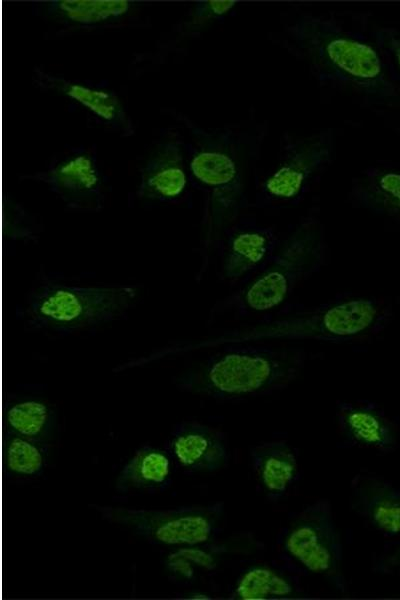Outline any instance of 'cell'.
<instances>
[{
    "label": "cell",
    "mask_w": 400,
    "mask_h": 600,
    "mask_svg": "<svg viewBox=\"0 0 400 600\" xmlns=\"http://www.w3.org/2000/svg\"><path fill=\"white\" fill-rule=\"evenodd\" d=\"M279 242L275 233L266 227L245 225L232 232L225 245L222 273L238 280L259 271L273 256Z\"/></svg>",
    "instance_id": "cell-13"
},
{
    "label": "cell",
    "mask_w": 400,
    "mask_h": 600,
    "mask_svg": "<svg viewBox=\"0 0 400 600\" xmlns=\"http://www.w3.org/2000/svg\"><path fill=\"white\" fill-rule=\"evenodd\" d=\"M166 567L168 571L185 580H191L194 576V565L175 551L168 555Z\"/></svg>",
    "instance_id": "cell-26"
},
{
    "label": "cell",
    "mask_w": 400,
    "mask_h": 600,
    "mask_svg": "<svg viewBox=\"0 0 400 600\" xmlns=\"http://www.w3.org/2000/svg\"><path fill=\"white\" fill-rule=\"evenodd\" d=\"M100 517L128 528L153 544L194 546L208 542L220 531L224 503L175 508H132L90 505Z\"/></svg>",
    "instance_id": "cell-6"
},
{
    "label": "cell",
    "mask_w": 400,
    "mask_h": 600,
    "mask_svg": "<svg viewBox=\"0 0 400 600\" xmlns=\"http://www.w3.org/2000/svg\"><path fill=\"white\" fill-rule=\"evenodd\" d=\"M325 251L321 229L314 222L300 224L239 292V309L266 312L283 304L301 280L321 268Z\"/></svg>",
    "instance_id": "cell-5"
},
{
    "label": "cell",
    "mask_w": 400,
    "mask_h": 600,
    "mask_svg": "<svg viewBox=\"0 0 400 600\" xmlns=\"http://www.w3.org/2000/svg\"><path fill=\"white\" fill-rule=\"evenodd\" d=\"M352 507L384 536L400 535V489L379 476L358 474L351 482Z\"/></svg>",
    "instance_id": "cell-10"
},
{
    "label": "cell",
    "mask_w": 400,
    "mask_h": 600,
    "mask_svg": "<svg viewBox=\"0 0 400 600\" xmlns=\"http://www.w3.org/2000/svg\"><path fill=\"white\" fill-rule=\"evenodd\" d=\"M382 565L400 571V542L394 547L392 552L385 556Z\"/></svg>",
    "instance_id": "cell-28"
},
{
    "label": "cell",
    "mask_w": 400,
    "mask_h": 600,
    "mask_svg": "<svg viewBox=\"0 0 400 600\" xmlns=\"http://www.w3.org/2000/svg\"><path fill=\"white\" fill-rule=\"evenodd\" d=\"M331 139L321 134L296 148L284 164L265 183L267 193L275 198L290 199L302 190L309 176L331 153Z\"/></svg>",
    "instance_id": "cell-15"
},
{
    "label": "cell",
    "mask_w": 400,
    "mask_h": 600,
    "mask_svg": "<svg viewBox=\"0 0 400 600\" xmlns=\"http://www.w3.org/2000/svg\"><path fill=\"white\" fill-rule=\"evenodd\" d=\"M136 298L128 285L80 286L48 281L32 289L17 308L28 328L70 333L125 315Z\"/></svg>",
    "instance_id": "cell-3"
},
{
    "label": "cell",
    "mask_w": 400,
    "mask_h": 600,
    "mask_svg": "<svg viewBox=\"0 0 400 600\" xmlns=\"http://www.w3.org/2000/svg\"><path fill=\"white\" fill-rule=\"evenodd\" d=\"M287 578L265 566L246 570L237 580L233 597L240 600L287 597L293 593Z\"/></svg>",
    "instance_id": "cell-21"
},
{
    "label": "cell",
    "mask_w": 400,
    "mask_h": 600,
    "mask_svg": "<svg viewBox=\"0 0 400 600\" xmlns=\"http://www.w3.org/2000/svg\"><path fill=\"white\" fill-rule=\"evenodd\" d=\"M35 82L44 89L55 91L78 103L101 122L125 135L134 131L132 122L119 97L98 85L83 83L35 71Z\"/></svg>",
    "instance_id": "cell-11"
},
{
    "label": "cell",
    "mask_w": 400,
    "mask_h": 600,
    "mask_svg": "<svg viewBox=\"0 0 400 600\" xmlns=\"http://www.w3.org/2000/svg\"><path fill=\"white\" fill-rule=\"evenodd\" d=\"M235 5L234 1H204L195 5L192 13L191 23L201 25L205 21L222 16L230 11Z\"/></svg>",
    "instance_id": "cell-24"
},
{
    "label": "cell",
    "mask_w": 400,
    "mask_h": 600,
    "mask_svg": "<svg viewBox=\"0 0 400 600\" xmlns=\"http://www.w3.org/2000/svg\"><path fill=\"white\" fill-rule=\"evenodd\" d=\"M175 552L188 559L194 566H199L206 570H213L216 567L214 556L208 551L197 547V545L182 547Z\"/></svg>",
    "instance_id": "cell-25"
},
{
    "label": "cell",
    "mask_w": 400,
    "mask_h": 600,
    "mask_svg": "<svg viewBox=\"0 0 400 600\" xmlns=\"http://www.w3.org/2000/svg\"><path fill=\"white\" fill-rule=\"evenodd\" d=\"M189 168L194 179L211 191L217 201H222L229 193L237 177L233 159L213 148L198 151L191 159Z\"/></svg>",
    "instance_id": "cell-19"
},
{
    "label": "cell",
    "mask_w": 400,
    "mask_h": 600,
    "mask_svg": "<svg viewBox=\"0 0 400 600\" xmlns=\"http://www.w3.org/2000/svg\"><path fill=\"white\" fill-rule=\"evenodd\" d=\"M187 175L183 151L179 141L170 139L161 143L142 170L137 191L139 198L173 202L184 193Z\"/></svg>",
    "instance_id": "cell-12"
},
{
    "label": "cell",
    "mask_w": 400,
    "mask_h": 600,
    "mask_svg": "<svg viewBox=\"0 0 400 600\" xmlns=\"http://www.w3.org/2000/svg\"><path fill=\"white\" fill-rule=\"evenodd\" d=\"M130 7L131 3L126 0H61L47 5L50 14L78 25H95L117 19Z\"/></svg>",
    "instance_id": "cell-20"
},
{
    "label": "cell",
    "mask_w": 400,
    "mask_h": 600,
    "mask_svg": "<svg viewBox=\"0 0 400 600\" xmlns=\"http://www.w3.org/2000/svg\"><path fill=\"white\" fill-rule=\"evenodd\" d=\"M283 545L286 553L305 570L341 584L343 550L328 500L319 499L300 511L290 523Z\"/></svg>",
    "instance_id": "cell-7"
},
{
    "label": "cell",
    "mask_w": 400,
    "mask_h": 600,
    "mask_svg": "<svg viewBox=\"0 0 400 600\" xmlns=\"http://www.w3.org/2000/svg\"><path fill=\"white\" fill-rule=\"evenodd\" d=\"M300 349L232 343L179 379L180 387L221 399L259 395L281 389L304 365Z\"/></svg>",
    "instance_id": "cell-1"
},
{
    "label": "cell",
    "mask_w": 400,
    "mask_h": 600,
    "mask_svg": "<svg viewBox=\"0 0 400 600\" xmlns=\"http://www.w3.org/2000/svg\"><path fill=\"white\" fill-rule=\"evenodd\" d=\"M172 461L166 450L141 446L121 469L115 484L116 491L124 494L166 488L171 482Z\"/></svg>",
    "instance_id": "cell-17"
},
{
    "label": "cell",
    "mask_w": 400,
    "mask_h": 600,
    "mask_svg": "<svg viewBox=\"0 0 400 600\" xmlns=\"http://www.w3.org/2000/svg\"><path fill=\"white\" fill-rule=\"evenodd\" d=\"M36 178L46 183L71 209L98 211L103 206V175L94 155L86 150L64 154Z\"/></svg>",
    "instance_id": "cell-8"
},
{
    "label": "cell",
    "mask_w": 400,
    "mask_h": 600,
    "mask_svg": "<svg viewBox=\"0 0 400 600\" xmlns=\"http://www.w3.org/2000/svg\"><path fill=\"white\" fill-rule=\"evenodd\" d=\"M251 465L263 490L271 499L283 497L298 479V462L293 449L281 441L255 446Z\"/></svg>",
    "instance_id": "cell-16"
},
{
    "label": "cell",
    "mask_w": 400,
    "mask_h": 600,
    "mask_svg": "<svg viewBox=\"0 0 400 600\" xmlns=\"http://www.w3.org/2000/svg\"><path fill=\"white\" fill-rule=\"evenodd\" d=\"M337 417L343 435L354 444L383 451L397 444L394 426L372 402H339Z\"/></svg>",
    "instance_id": "cell-14"
},
{
    "label": "cell",
    "mask_w": 400,
    "mask_h": 600,
    "mask_svg": "<svg viewBox=\"0 0 400 600\" xmlns=\"http://www.w3.org/2000/svg\"><path fill=\"white\" fill-rule=\"evenodd\" d=\"M383 317L377 302L350 298L281 315L236 332L228 339L231 343L268 339L347 341L377 331Z\"/></svg>",
    "instance_id": "cell-4"
},
{
    "label": "cell",
    "mask_w": 400,
    "mask_h": 600,
    "mask_svg": "<svg viewBox=\"0 0 400 600\" xmlns=\"http://www.w3.org/2000/svg\"><path fill=\"white\" fill-rule=\"evenodd\" d=\"M355 193L364 207L400 215V173L373 172Z\"/></svg>",
    "instance_id": "cell-23"
},
{
    "label": "cell",
    "mask_w": 400,
    "mask_h": 600,
    "mask_svg": "<svg viewBox=\"0 0 400 600\" xmlns=\"http://www.w3.org/2000/svg\"><path fill=\"white\" fill-rule=\"evenodd\" d=\"M378 41L390 52L400 70V35L391 30L379 31Z\"/></svg>",
    "instance_id": "cell-27"
},
{
    "label": "cell",
    "mask_w": 400,
    "mask_h": 600,
    "mask_svg": "<svg viewBox=\"0 0 400 600\" xmlns=\"http://www.w3.org/2000/svg\"><path fill=\"white\" fill-rule=\"evenodd\" d=\"M288 34L323 78L371 96L395 95L377 51L346 33L336 21L304 15L288 27Z\"/></svg>",
    "instance_id": "cell-2"
},
{
    "label": "cell",
    "mask_w": 400,
    "mask_h": 600,
    "mask_svg": "<svg viewBox=\"0 0 400 600\" xmlns=\"http://www.w3.org/2000/svg\"><path fill=\"white\" fill-rule=\"evenodd\" d=\"M165 450L179 466L194 472H214L229 458L224 435L197 421H182L172 429Z\"/></svg>",
    "instance_id": "cell-9"
},
{
    "label": "cell",
    "mask_w": 400,
    "mask_h": 600,
    "mask_svg": "<svg viewBox=\"0 0 400 600\" xmlns=\"http://www.w3.org/2000/svg\"><path fill=\"white\" fill-rule=\"evenodd\" d=\"M4 420L9 432L37 442L52 438L57 425L54 409L35 398L17 399L9 403Z\"/></svg>",
    "instance_id": "cell-18"
},
{
    "label": "cell",
    "mask_w": 400,
    "mask_h": 600,
    "mask_svg": "<svg viewBox=\"0 0 400 600\" xmlns=\"http://www.w3.org/2000/svg\"><path fill=\"white\" fill-rule=\"evenodd\" d=\"M191 598H194V599H209L210 597H208L206 595H202V594H192Z\"/></svg>",
    "instance_id": "cell-29"
},
{
    "label": "cell",
    "mask_w": 400,
    "mask_h": 600,
    "mask_svg": "<svg viewBox=\"0 0 400 600\" xmlns=\"http://www.w3.org/2000/svg\"><path fill=\"white\" fill-rule=\"evenodd\" d=\"M4 460L8 471L16 476H40L46 466L45 451L40 442L8 431L4 446Z\"/></svg>",
    "instance_id": "cell-22"
}]
</instances>
